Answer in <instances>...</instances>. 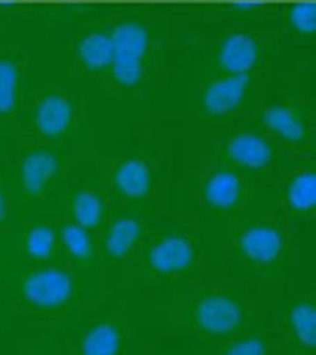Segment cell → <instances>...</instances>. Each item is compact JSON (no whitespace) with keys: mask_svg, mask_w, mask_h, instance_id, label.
Listing matches in <instances>:
<instances>
[{"mask_svg":"<svg viewBox=\"0 0 316 355\" xmlns=\"http://www.w3.org/2000/svg\"><path fill=\"white\" fill-rule=\"evenodd\" d=\"M207 232L212 273L244 286L265 306H276L297 262L291 229L276 196Z\"/></svg>","mask_w":316,"mask_h":355,"instance_id":"obj_1","label":"cell"},{"mask_svg":"<svg viewBox=\"0 0 316 355\" xmlns=\"http://www.w3.org/2000/svg\"><path fill=\"white\" fill-rule=\"evenodd\" d=\"M209 275L213 273L208 232L175 197L169 212L115 280L112 293L140 305L166 298Z\"/></svg>","mask_w":316,"mask_h":355,"instance_id":"obj_2","label":"cell"},{"mask_svg":"<svg viewBox=\"0 0 316 355\" xmlns=\"http://www.w3.org/2000/svg\"><path fill=\"white\" fill-rule=\"evenodd\" d=\"M263 306L252 291L220 275L205 276L162 300L133 304L140 327L188 338L191 345L220 341L262 323Z\"/></svg>","mask_w":316,"mask_h":355,"instance_id":"obj_3","label":"cell"},{"mask_svg":"<svg viewBox=\"0 0 316 355\" xmlns=\"http://www.w3.org/2000/svg\"><path fill=\"white\" fill-rule=\"evenodd\" d=\"M273 184L207 154L184 178L176 180L175 197L194 219L209 229L233 220L274 194Z\"/></svg>","mask_w":316,"mask_h":355,"instance_id":"obj_4","label":"cell"},{"mask_svg":"<svg viewBox=\"0 0 316 355\" xmlns=\"http://www.w3.org/2000/svg\"><path fill=\"white\" fill-rule=\"evenodd\" d=\"M11 283L17 309L43 320H69L86 311V298L97 301L108 294L67 263L24 265Z\"/></svg>","mask_w":316,"mask_h":355,"instance_id":"obj_5","label":"cell"},{"mask_svg":"<svg viewBox=\"0 0 316 355\" xmlns=\"http://www.w3.org/2000/svg\"><path fill=\"white\" fill-rule=\"evenodd\" d=\"M111 207L140 208L159 216L175 201L176 180L169 165L146 148H128L98 165Z\"/></svg>","mask_w":316,"mask_h":355,"instance_id":"obj_6","label":"cell"},{"mask_svg":"<svg viewBox=\"0 0 316 355\" xmlns=\"http://www.w3.org/2000/svg\"><path fill=\"white\" fill-rule=\"evenodd\" d=\"M71 355H141L147 343L132 301L108 293L87 309V315L65 340Z\"/></svg>","mask_w":316,"mask_h":355,"instance_id":"obj_7","label":"cell"},{"mask_svg":"<svg viewBox=\"0 0 316 355\" xmlns=\"http://www.w3.org/2000/svg\"><path fill=\"white\" fill-rule=\"evenodd\" d=\"M313 257L297 258L290 283L276 305L274 327L286 355H315L316 284L310 263Z\"/></svg>","mask_w":316,"mask_h":355,"instance_id":"obj_8","label":"cell"},{"mask_svg":"<svg viewBox=\"0 0 316 355\" xmlns=\"http://www.w3.org/2000/svg\"><path fill=\"white\" fill-rule=\"evenodd\" d=\"M274 196L284 212L295 255L315 254L316 227V162L291 159L273 184Z\"/></svg>","mask_w":316,"mask_h":355,"instance_id":"obj_9","label":"cell"},{"mask_svg":"<svg viewBox=\"0 0 316 355\" xmlns=\"http://www.w3.org/2000/svg\"><path fill=\"white\" fill-rule=\"evenodd\" d=\"M164 216L140 208H109L96 239L111 293L115 280L136 258Z\"/></svg>","mask_w":316,"mask_h":355,"instance_id":"obj_10","label":"cell"},{"mask_svg":"<svg viewBox=\"0 0 316 355\" xmlns=\"http://www.w3.org/2000/svg\"><path fill=\"white\" fill-rule=\"evenodd\" d=\"M209 155L263 182L274 183L291 161L286 147L262 129L243 128L229 133Z\"/></svg>","mask_w":316,"mask_h":355,"instance_id":"obj_11","label":"cell"},{"mask_svg":"<svg viewBox=\"0 0 316 355\" xmlns=\"http://www.w3.org/2000/svg\"><path fill=\"white\" fill-rule=\"evenodd\" d=\"M71 172L68 158L51 147H32L17 159L12 178L14 200L25 208H33L60 196Z\"/></svg>","mask_w":316,"mask_h":355,"instance_id":"obj_12","label":"cell"},{"mask_svg":"<svg viewBox=\"0 0 316 355\" xmlns=\"http://www.w3.org/2000/svg\"><path fill=\"white\" fill-rule=\"evenodd\" d=\"M58 208L60 214L97 234L111 208L98 166L82 178H71L68 173Z\"/></svg>","mask_w":316,"mask_h":355,"instance_id":"obj_13","label":"cell"},{"mask_svg":"<svg viewBox=\"0 0 316 355\" xmlns=\"http://www.w3.org/2000/svg\"><path fill=\"white\" fill-rule=\"evenodd\" d=\"M111 71L114 80L122 87L137 86L146 69L150 36L147 28L137 21L118 24L112 33Z\"/></svg>","mask_w":316,"mask_h":355,"instance_id":"obj_14","label":"cell"},{"mask_svg":"<svg viewBox=\"0 0 316 355\" xmlns=\"http://www.w3.org/2000/svg\"><path fill=\"white\" fill-rule=\"evenodd\" d=\"M64 262L82 276L109 291L96 234L60 214L54 220Z\"/></svg>","mask_w":316,"mask_h":355,"instance_id":"obj_15","label":"cell"},{"mask_svg":"<svg viewBox=\"0 0 316 355\" xmlns=\"http://www.w3.org/2000/svg\"><path fill=\"white\" fill-rule=\"evenodd\" d=\"M259 125L263 132L286 147L291 159L313 158L312 130L298 108L288 104H272L261 111Z\"/></svg>","mask_w":316,"mask_h":355,"instance_id":"obj_16","label":"cell"},{"mask_svg":"<svg viewBox=\"0 0 316 355\" xmlns=\"http://www.w3.org/2000/svg\"><path fill=\"white\" fill-rule=\"evenodd\" d=\"M193 355H286L279 333L265 322L229 338L191 345Z\"/></svg>","mask_w":316,"mask_h":355,"instance_id":"obj_17","label":"cell"},{"mask_svg":"<svg viewBox=\"0 0 316 355\" xmlns=\"http://www.w3.org/2000/svg\"><path fill=\"white\" fill-rule=\"evenodd\" d=\"M15 252L25 265L65 263L55 222L47 218H29L15 236Z\"/></svg>","mask_w":316,"mask_h":355,"instance_id":"obj_18","label":"cell"},{"mask_svg":"<svg viewBox=\"0 0 316 355\" xmlns=\"http://www.w3.org/2000/svg\"><path fill=\"white\" fill-rule=\"evenodd\" d=\"M251 78L249 73L226 75L209 82L200 100V108L205 118L216 121L233 115L243 104Z\"/></svg>","mask_w":316,"mask_h":355,"instance_id":"obj_19","label":"cell"},{"mask_svg":"<svg viewBox=\"0 0 316 355\" xmlns=\"http://www.w3.org/2000/svg\"><path fill=\"white\" fill-rule=\"evenodd\" d=\"M33 129L47 141H61L71 133L73 107L61 94L44 96L33 111Z\"/></svg>","mask_w":316,"mask_h":355,"instance_id":"obj_20","label":"cell"},{"mask_svg":"<svg viewBox=\"0 0 316 355\" xmlns=\"http://www.w3.org/2000/svg\"><path fill=\"white\" fill-rule=\"evenodd\" d=\"M259 58V44L247 32H233L219 46L216 61L229 75L249 73Z\"/></svg>","mask_w":316,"mask_h":355,"instance_id":"obj_21","label":"cell"},{"mask_svg":"<svg viewBox=\"0 0 316 355\" xmlns=\"http://www.w3.org/2000/svg\"><path fill=\"white\" fill-rule=\"evenodd\" d=\"M78 57L90 71H101L109 67L112 58L111 33L94 31L83 36L78 44Z\"/></svg>","mask_w":316,"mask_h":355,"instance_id":"obj_22","label":"cell"},{"mask_svg":"<svg viewBox=\"0 0 316 355\" xmlns=\"http://www.w3.org/2000/svg\"><path fill=\"white\" fill-rule=\"evenodd\" d=\"M19 73L17 65L7 58L0 60V114H11L17 105Z\"/></svg>","mask_w":316,"mask_h":355,"instance_id":"obj_23","label":"cell"},{"mask_svg":"<svg viewBox=\"0 0 316 355\" xmlns=\"http://www.w3.org/2000/svg\"><path fill=\"white\" fill-rule=\"evenodd\" d=\"M290 25L299 35H313L316 31V3L304 0L292 4L288 11Z\"/></svg>","mask_w":316,"mask_h":355,"instance_id":"obj_24","label":"cell"},{"mask_svg":"<svg viewBox=\"0 0 316 355\" xmlns=\"http://www.w3.org/2000/svg\"><path fill=\"white\" fill-rule=\"evenodd\" d=\"M14 194L4 178L0 176V234L14 227Z\"/></svg>","mask_w":316,"mask_h":355,"instance_id":"obj_25","label":"cell"},{"mask_svg":"<svg viewBox=\"0 0 316 355\" xmlns=\"http://www.w3.org/2000/svg\"><path fill=\"white\" fill-rule=\"evenodd\" d=\"M21 355H71L67 344L54 343H35L25 348Z\"/></svg>","mask_w":316,"mask_h":355,"instance_id":"obj_26","label":"cell"},{"mask_svg":"<svg viewBox=\"0 0 316 355\" xmlns=\"http://www.w3.org/2000/svg\"><path fill=\"white\" fill-rule=\"evenodd\" d=\"M141 355H193L191 352H187V354H172V352H164V351H159V348H157L155 345L152 344H146Z\"/></svg>","mask_w":316,"mask_h":355,"instance_id":"obj_27","label":"cell"}]
</instances>
